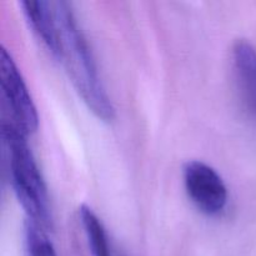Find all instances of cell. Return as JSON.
<instances>
[{
    "label": "cell",
    "instance_id": "obj_1",
    "mask_svg": "<svg viewBox=\"0 0 256 256\" xmlns=\"http://www.w3.org/2000/svg\"><path fill=\"white\" fill-rule=\"evenodd\" d=\"M59 26L60 60L86 106L102 122H112L115 109L99 75L95 58L69 2H54Z\"/></svg>",
    "mask_w": 256,
    "mask_h": 256
},
{
    "label": "cell",
    "instance_id": "obj_2",
    "mask_svg": "<svg viewBox=\"0 0 256 256\" xmlns=\"http://www.w3.org/2000/svg\"><path fill=\"white\" fill-rule=\"evenodd\" d=\"M2 140L6 156L9 179L18 202L42 229L52 228L49 195L26 135L8 122H2Z\"/></svg>",
    "mask_w": 256,
    "mask_h": 256
},
{
    "label": "cell",
    "instance_id": "obj_3",
    "mask_svg": "<svg viewBox=\"0 0 256 256\" xmlns=\"http://www.w3.org/2000/svg\"><path fill=\"white\" fill-rule=\"evenodd\" d=\"M0 79L2 102L10 115L8 122L28 136L38 129L36 106L16 62L4 46L0 49Z\"/></svg>",
    "mask_w": 256,
    "mask_h": 256
},
{
    "label": "cell",
    "instance_id": "obj_4",
    "mask_svg": "<svg viewBox=\"0 0 256 256\" xmlns=\"http://www.w3.org/2000/svg\"><path fill=\"white\" fill-rule=\"evenodd\" d=\"M182 178L188 196L200 212L209 216L224 212L228 188L214 168L200 160H192L184 165Z\"/></svg>",
    "mask_w": 256,
    "mask_h": 256
},
{
    "label": "cell",
    "instance_id": "obj_5",
    "mask_svg": "<svg viewBox=\"0 0 256 256\" xmlns=\"http://www.w3.org/2000/svg\"><path fill=\"white\" fill-rule=\"evenodd\" d=\"M232 65L242 102L256 118V48L252 42L245 39L234 42Z\"/></svg>",
    "mask_w": 256,
    "mask_h": 256
},
{
    "label": "cell",
    "instance_id": "obj_6",
    "mask_svg": "<svg viewBox=\"0 0 256 256\" xmlns=\"http://www.w3.org/2000/svg\"><path fill=\"white\" fill-rule=\"evenodd\" d=\"M28 22L45 46L55 58L59 52V26L55 14L54 2L24 0L20 2Z\"/></svg>",
    "mask_w": 256,
    "mask_h": 256
},
{
    "label": "cell",
    "instance_id": "obj_7",
    "mask_svg": "<svg viewBox=\"0 0 256 256\" xmlns=\"http://www.w3.org/2000/svg\"><path fill=\"white\" fill-rule=\"evenodd\" d=\"M79 215L92 256H112L108 235L102 220L86 205L79 208Z\"/></svg>",
    "mask_w": 256,
    "mask_h": 256
},
{
    "label": "cell",
    "instance_id": "obj_8",
    "mask_svg": "<svg viewBox=\"0 0 256 256\" xmlns=\"http://www.w3.org/2000/svg\"><path fill=\"white\" fill-rule=\"evenodd\" d=\"M25 255L58 256L52 242L45 235L44 229L29 220L25 226Z\"/></svg>",
    "mask_w": 256,
    "mask_h": 256
}]
</instances>
